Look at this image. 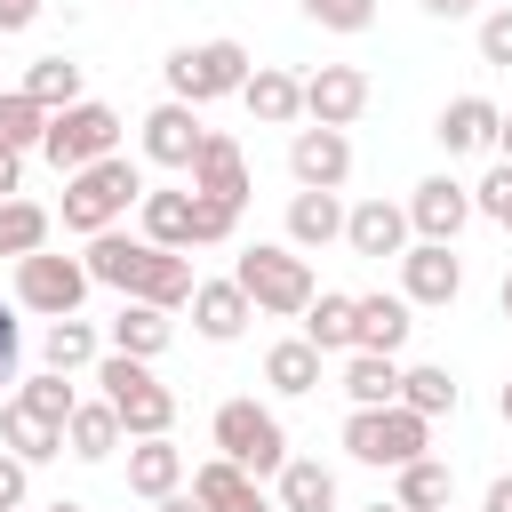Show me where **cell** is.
Segmentation results:
<instances>
[{
	"mask_svg": "<svg viewBox=\"0 0 512 512\" xmlns=\"http://www.w3.org/2000/svg\"><path fill=\"white\" fill-rule=\"evenodd\" d=\"M136 200H144V168H136L128 152H112V160H96V168L64 176V232L96 240V232H112Z\"/></svg>",
	"mask_w": 512,
	"mask_h": 512,
	"instance_id": "1",
	"label": "cell"
},
{
	"mask_svg": "<svg viewBox=\"0 0 512 512\" xmlns=\"http://www.w3.org/2000/svg\"><path fill=\"white\" fill-rule=\"evenodd\" d=\"M104 392L96 400H112V416H120V432L128 440H160L168 424H176V392L152 376V360H128V352H104L96 368H88Z\"/></svg>",
	"mask_w": 512,
	"mask_h": 512,
	"instance_id": "2",
	"label": "cell"
},
{
	"mask_svg": "<svg viewBox=\"0 0 512 512\" xmlns=\"http://www.w3.org/2000/svg\"><path fill=\"white\" fill-rule=\"evenodd\" d=\"M232 280H240V296H248L256 312H272V320H304V304L320 296V288H312V264H304L288 240H256V248H240Z\"/></svg>",
	"mask_w": 512,
	"mask_h": 512,
	"instance_id": "3",
	"label": "cell"
},
{
	"mask_svg": "<svg viewBox=\"0 0 512 512\" xmlns=\"http://www.w3.org/2000/svg\"><path fill=\"white\" fill-rule=\"evenodd\" d=\"M112 152H120V112L96 104V96L48 112V128H40V160H48L56 176H80V168H96V160H112Z\"/></svg>",
	"mask_w": 512,
	"mask_h": 512,
	"instance_id": "4",
	"label": "cell"
},
{
	"mask_svg": "<svg viewBox=\"0 0 512 512\" xmlns=\"http://www.w3.org/2000/svg\"><path fill=\"white\" fill-rule=\"evenodd\" d=\"M208 440H216V456L240 464L248 480H272V472L288 464V432H280V416H272L264 400H224V408L208 416Z\"/></svg>",
	"mask_w": 512,
	"mask_h": 512,
	"instance_id": "5",
	"label": "cell"
},
{
	"mask_svg": "<svg viewBox=\"0 0 512 512\" xmlns=\"http://www.w3.org/2000/svg\"><path fill=\"white\" fill-rule=\"evenodd\" d=\"M248 72H256V56H248L232 32H224V40H200V48H176V56L160 64L168 96H176V104H192V112H200V104H216V96H240V80H248Z\"/></svg>",
	"mask_w": 512,
	"mask_h": 512,
	"instance_id": "6",
	"label": "cell"
},
{
	"mask_svg": "<svg viewBox=\"0 0 512 512\" xmlns=\"http://www.w3.org/2000/svg\"><path fill=\"white\" fill-rule=\"evenodd\" d=\"M344 456H352V464H376V472H400V464L432 456V424L408 416L400 400H392V408H352V416H344Z\"/></svg>",
	"mask_w": 512,
	"mask_h": 512,
	"instance_id": "7",
	"label": "cell"
},
{
	"mask_svg": "<svg viewBox=\"0 0 512 512\" xmlns=\"http://www.w3.org/2000/svg\"><path fill=\"white\" fill-rule=\"evenodd\" d=\"M88 288H96V280H88V264H80V256H56V248L16 256V304H24V312H40V320H72Z\"/></svg>",
	"mask_w": 512,
	"mask_h": 512,
	"instance_id": "8",
	"label": "cell"
},
{
	"mask_svg": "<svg viewBox=\"0 0 512 512\" xmlns=\"http://www.w3.org/2000/svg\"><path fill=\"white\" fill-rule=\"evenodd\" d=\"M368 72L360 64H320V72H304V120L312 128H352L360 112H368Z\"/></svg>",
	"mask_w": 512,
	"mask_h": 512,
	"instance_id": "9",
	"label": "cell"
},
{
	"mask_svg": "<svg viewBox=\"0 0 512 512\" xmlns=\"http://www.w3.org/2000/svg\"><path fill=\"white\" fill-rule=\"evenodd\" d=\"M288 176H296V192H336V184L352 176V136L304 120V128L288 136Z\"/></svg>",
	"mask_w": 512,
	"mask_h": 512,
	"instance_id": "10",
	"label": "cell"
},
{
	"mask_svg": "<svg viewBox=\"0 0 512 512\" xmlns=\"http://www.w3.org/2000/svg\"><path fill=\"white\" fill-rule=\"evenodd\" d=\"M464 224H472V184H456V176H424V184L408 192V232H416V240H440V248H448Z\"/></svg>",
	"mask_w": 512,
	"mask_h": 512,
	"instance_id": "11",
	"label": "cell"
},
{
	"mask_svg": "<svg viewBox=\"0 0 512 512\" xmlns=\"http://www.w3.org/2000/svg\"><path fill=\"white\" fill-rule=\"evenodd\" d=\"M456 288H464V264H456V248H440V240H408L400 248V296L408 304H456Z\"/></svg>",
	"mask_w": 512,
	"mask_h": 512,
	"instance_id": "12",
	"label": "cell"
},
{
	"mask_svg": "<svg viewBox=\"0 0 512 512\" xmlns=\"http://www.w3.org/2000/svg\"><path fill=\"white\" fill-rule=\"evenodd\" d=\"M200 112L192 104H176V96H160L152 112H144V160L152 168H192V152H200Z\"/></svg>",
	"mask_w": 512,
	"mask_h": 512,
	"instance_id": "13",
	"label": "cell"
},
{
	"mask_svg": "<svg viewBox=\"0 0 512 512\" xmlns=\"http://www.w3.org/2000/svg\"><path fill=\"white\" fill-rule=\"evenodd\" d=\"M184 176H192V192H200V200H232V208L248 200V152H240L224 128H208V136H200V152H192V168H184Z\"/></svg>",
	"mask_w": 512,
	"mask_h": 512,
	"instance_id": "14",
	"label": "cell"
},
{
	"mask_svg": "<svg viewBox=\"0 0 512 512\" xmlns=\"http://www.w3.org/2000/svg\"><path fill=\"white\" fill-rule=\"evenodd\" d=\"M416 232H408V208H392L384 192L376 200H360V208H344V248L352 256H368V264H384V256H400Z\"/></svg>",
	"mask_w": 512,
	"mask_h": 512,
	"instance_id": "15",
	"label": "cell"
},
{
	"mask_svg": "<svg viewBox=\"0 0 512 512\" xmlns=\"http://www.w3.org/2000/svg\"><path fill=\"white\" fill-rule=\"evenodd\" d=\"M80 264H88V280H96V288L136 296V280H144V264H152V240L112 224V232H96V240H88V256H80Z\"/></svg>",
	"mask_w": 512,
	"mask_h": 512,
	"instance_id": "16",
	"label": "cell"
},
{
	"mask_svg": "<svg viewBox=\"0 0 512 512\" xmlns=\"http://www.w3.org/2000/svg\"><path fill=\"white\" fill-rule=\"evenodd\" d=\"M408 312H416V304H408V296H384V288H376V296H352V352H392V360H400V344H408V328H416Z\"/></svg>",
	"mask_w": 512,
	"mask_h": 512,
	"instance_id": "17",
	"label": "cell"
},
{
	"mask_svg": "<svg viewBox=\"0 0 512 512\" xmlns=\"http://www.w3.org/2000/svg\"><path fill=\"white\" fill-rule=\"evenodd\" d=\"M240 104H248L264 128H296V120H304V80L280 72V64H256V72L240 80Z\"/></svg>",
	"mask_w": 512,
	"mask_h": 512,
	"instance_id": "18",
	"label": "cell"
},
{
	"mask_svg": "<svg viewBox=\"0 0 512 512\" xmlns=\"http://www.w3.org/2000/svg\"><path fill=\"white\" fill-rule=\"evenodd\" d=\"M248 320H256V304L240 296V280H200V288H192V328H200L208 344H232Z\"/></svg>",
	"mask_w": 512,
	"mask_h": 512,
	"instance_id": "19",
	"label": "cell"
},
{
	"mask_svg": "<svg viewBox=\"0 0 512 512\" xmlns=\"http://www.w3.org/2000/svg\"><path fill=\"white\" fill-rule=\"evenodd\" d=\"M0 448H8L16 464H56V456H64V424L32 416L24 400H0Z\"/></svg>",
	"mask_w": 512,
	"mask_h": 512,
	"instance_id": "20",
	"label": "cell"
},
{
	"mask_svg": "<svg viewBox=\"0 0 512 512\" xmlns=\"http://www.w3.org/2000/svg\"><path fill=\"white\" fill-rule=\"evenodd\" d=\"M136 216H144V240H152V248H184V256H192V184H184V192H176V184H160V192L144 184Z\"/></svg>",
	"mask_w": 512,
	"mask_h": 512,
	"instance_id": "21",
	"label": "cell"
},
{
	"mask_svg": "<svg viewBox=\"0 0 512 512\" xmlns=\"http://www.w3.org/2000/svg\"><path fill=\"white\" fill-rule=\"evenodd\" d=\"M328 240H344V200L336 192H288V248L312 256Z\"/></svg>",
	"mask_w": 512,
	"mask_h": 512,
	"instance_id": "22",
	"label": "cell"
},
{
	"mask_svg": "<svg viewBox=\"0 0 512 512\" xmlns=\"http://www.w3.org/2000/svg\"><path fill=\"white\" fill-rule=\"evenodd\" d=\"M432 136H440V152H488L496 144V104L488 96H456V104H440Z\"/></svg>",
	"mask_w": 512,
	"mask_h": 512,
	"instance_id": "23",
	"label": "cell"
},
{
	"mask_svg": "<svg viewBox=\"0 0 512 512\" xmlns=\"http://www.w3.org/2000/svg\"><path fill=\"white\" fill-rule=\"evenodd\" d=\"M192 256L184 248H152V264H144V280H136V296L128 304H152V312H176V304H192Z\"/></svg>",
	"mask_w": 512,
	"mask_h": 512,
	"instance_id": "24",
	"label": "cell"
},
{
	"mask_svg": "<svg viewBox=\"0 0 512 512\" xmlns=\"http://www.w3.org/2000/svg\"><path fill=\"white\" fill-rule=\"evenodd\" d=\"M120 440H128V432H120L112 400H80V408L64 416V456H80V464H104Z\"/></svg>",
	"mask_w": 512,
	"mask_h": 512,
	"instance_id": "25",
	"label": "cell"
},
{
	"mask_svg": "<svg viewBox=\"0 0 512 512\" xmlns=\"http://www.w3.org/2000/svg\"><path fill=\"white\" fill-rule=\"evenodd\" d=\"M128 488L152 496V504L176 496V488H184V448H176L168 432H160V440H136V448H128Z\"/></svg>",
	"mask_w": 512,
	"mask_h": 512,
	"instance_id": "26",
	"label": "cell"
},
{
	"mask_svg": "<svg viewBox=\"0 0 512 512\" xmlns=\"http://www.w3.org/2000/svg\"><path fill=\"white\" fill-rule=\"evenodd\" d=\"M272 480H280V496H272L280 512H336V472L320 456H288Z\"/></svg>",
	"mask_w": 512,
	"mask_h": 512,
	"instance_id": "27",
	"label": "cell"
},
{
	"mask_svg": "<svg viewBox=\"0 0 512 512\" xmlns=\"http://www.w3.org/2000/svg\"><path fill=\"white\" fill-rule=\"evenodd\" d=\"M168 336H176V320H168V312H152V304H128V296H120V312H112V352H128V360H160V352H168Z\"/></svg>",
	"mask_w": 512,
	"mask_h": 512,
	"instance_id": "28",
	"label": "cell"
},
{
	"mask_svg": "<svg viewBox=\"0 0 512 512\" xmlns=\"http://www.w3.org/2000/svg\"><path fill=\"white\" fill-rule=\"evenodd\" d=\"M344 400L352 408H392L400 400V360L392 352H344Z\"/></svg>",
	"mask_w": 512,
	"mask_h": 512,
	"instance_id": "29",
	"label": "cell"
},
{
	"mask_svg": "<svg viewBox=\"0 0 512 512\" xmlns=\"http://www.w3.org/2000/svg\"><path fill=\"white\" fill-rule=\"evenodd\" d=\"M264 384H272L280 400H304V392H320V352H312L304 336H280V344L264 352Z\"/></svg>",
	"mask_w": 512,
	"mask_h": 512,
	"instance_id": "30",
	"label": "cell"
},
{
	"mask_svg": "<svg viewBox=\"0 0 512 512\" xmlns=\"http://www.w3.org/2000/svg\"><path fill=\"white\" fill-rule=\"evenodd\" d=\"M456 376L440 368V360H424V368H400V408L408 416H424V424H440V416H456Z\"/></svg>",
	"mask_w": 512,
	"mask_h": 512,
	"instance_id": "31",
	"label": "cell"
},
{
	"mask_svg": "<svg viewBox=\"0 0 512 512\" xmlns=\"http://www.w3.org/2000/svg\"><path fill=\"white\" fill-rule=\"evenodd\" d=\"M392 480H400V488H392L400 512H448V496H456V472H448L440 456H416V464H400Z\"/></svg>",
	"mask_w": 512,
	"mask_h": 512,
	"instance_id": "32",
	"label": "cell"
},
{
	"mask_svg": "<svg viewBox=\"0 0 512 512\" xmlns=\"http://www.w3.org/2000/svg\"><path fill=\"white\" fill-rule=\"evenodd\" d=\"M304 344L328 360V352H352V296L344 288H320L312 304H304Z\"/></svg>",
	"mask_w": 512,
	"mask_h": 512,
	"instance_id": "33",
	"label": "cell"
},
{
	"mask_svg": "<svg viewBox=\"0 0 512 512\" xmlns=\"http://www.w3.org/2000/svg\"><path fill=\"white\" fill-rule=\"evenodd\" d=\"M40 352H48V368H56V376H72V368H96V360H104V336L72 312V320H48Z\"/></svg>",
	"mask_w": 512,
	"mask_h": 512,
	"instance_id": "34",
	"label": "cell"
},
{
	"mask_svg": "<svg viewBox=\"0 0 512 512\" xmlns=\"http://www.w3.org/2000/svg\"><path fill=\"white\" fill-rule=\"evenodd\" d=\"M40 112H64V104H80V64L72 56H40V64H24V80H16Z\"/></svg>",
	"mask_w": 512,
	"mask_h": 512,
	"instance_id": "35",
	"label": "cell"
},
{
	"mask_svg": "<svg viewBox=\"0 0 512 512\" xmlns=\"http://www.w3.org/2000/svg\"><path fill=\"white\" fill-rule=\"evenodd\" d=\"M56 232V216L40 200H0V256H40Z\"/></svg>",
	"mask_w": 512,
	"mask_h": 512,
	"instance_id": "36",
	"label": "cell"
},
{
	"mask_svg": "<svg viewBox=\"0 0 512 512\" xmlns=\"http://www.w3.org/2000/svg\"><path fill=\"white\" fill-rule=\"evenodd\" d=\"M40 128H48V112L24 88H0V152H40Z\"/></svg>",
	"mask_w": 512,
	"mask_h": 512,
	"instance_id": "37",
	"label": "cell"
},
{
	"mask_svg": "<svg viewBox=\"0 0 512 512\" xmlns=\"http://www.w3.org/2000/svg\"><path fill=\"white\" fill-rule=\"evenodd\" d=\"M16 400H24L32 416H48V424H64V416L80 408V392H72V376H56V368H40V376H24V384H16Z\"/></svg>",
	"mask_w": 512,
	"mask_h": 512,
	"instance_id": "38",
	"label": "cell"
},
{
	"mask_svg": "<svg viewBox=\"0 0 512 512\" xmlns=\"http://www.w3.org/2000/svg\"><path fill=\"white\" fill-rule=\"evenodd\" d=\"M232 232H240V208H232V200H200V192H192V248H224Z\"/></svg>",
	"mask_w": 512,
	"mask_h": 512,
	"instance_id": "39",
	"label": "cell"
},
{
	"mask_svg": "<svg viewBox=\"0 0 512 512\" xmlns=\"http://www.w3.org/2000/svg\"><path fill=\"white\" fill-rule=\"evenodd\" d=\"M472 216H488V224L512 232V160H496V168L472 184Z\"/></svg>",
	"mask_w": 512,
	"mask_h": 512,
	"instance_id": "40",
	"label": "cell"
},
{
	"mask_svg": "<svg viewBox=\"0 0 512 512\" xmlns=\"http://www.w3.org/2000/svg\"><path fill=\"white\" fill-rule=\"evenodd\" d=\"M304 16L320 32H368L376 24V0H304Z\"/></svg>",
	"mask_w": 512,
	"mask_h": 512,
	"instance_id": "41",
	"label": "cell"
},
{
	"mask_svg": "<svg viewBox=\"0 0 512 512\" xmlns=\"http://www.w3.org/2000/svg\"><path fill=\"white\" fill-rule=\"evenodd\" d=\"M480 64H504L512 72V8H488L480 16Z\"/></svg>",
	"mask_w": 512,
	"mask_h": 512,
	"instance_id": "42",
	"label": "cell"
},
{
	"mask_svg": "<svg viewBox=\"0 0 512 512\" xmlns=\"http://www.w3.org/2000/svg\"><path fill=\"white\" fill-rule=\"evenodd\" d=\"M24 496H32V464H16L0 448V512H24Z\"/></svg>",
	"mask_w": 512,
	"mask_h": 512,
	"instance_id": "43",
	"label": "cell"
},
{
	"mask_svg": "<svg viewBox=\"0 0 512 512\" xmlns=\"http://www.w3.org/2000/svg\"><path fill=\"white\" fill-rule=\"evenodd\" d=\"M16 352H24V336H16V312L0 304V384H16Z\"/></svg>",
	"mask_w": 512,
	"mask_h": 512,
	"instance_id": "44",
	"label": "cell"
},
{
	"mask_svg": "<svg viewBox=\"0 0 512 512\" xmlns=\"http://www.w3.org/2000/svg\"><path fill=\"white\" fill-rule=\"evenodd\" d=\"M32 16H40V0H0V40H8V32H24Z\"/></svg>",
	"mask_w": 512,
	"mask_h": 512,
	"instance_id": "45",
	"label": "cell"
},
{
	"mask_svg": "<svg viewBox=\"0 0 512 512\" xmlns=\"http://www.w3.org/2000/svg\"><path fill=\"white\" fill-rule=\"evenodd\" d=\"M24 192V152H0V200Z\"/></svg>",
	"mask_w": 512,
	"mask_h": 512,
	"instance_id": "46",
	"label": "cell"
},
{
	"mask_svg": "<svg viewBox=\"0 0 512 512\" xmlns=\"http://www.w3.org/2000/svg\"><path fill=\"white\" fill-rule=\"evenodd\" d=\"M480 512H512V472H504V480H488V504H480Z\"/></svg>",
	"mask_w": 512,
	"mask_h": 512,
	"instance_id": "47",
	"label": "cell"
},
{
	"mask_svg": "<svg viewBox=\"0 0 512 512\" xmlns=\"http://www.w3.org/2000/svg\"><path fill=\"white\" fill-rule=\"evenodd\" d=\"M480 0H424V16H472Z\"/></svg>",
	"mask_w": 512,
	"mask_h": 512,
	"instance_id": "48",
	"label": "cell"
},
{
	"mask_svg": "<svg viewBox=\"0 0 512 512\" xmlns=\"http://www.w3.org/2000/svg\"><path fill=\"white\" fill-rule=\"evenodd\" d=\"M152 512H200V496H184V488H176V496H160Z\"/></svg>",
	"mask_w": 512,
	"mask_h": 512,
	"instance_id": "49",
	"label": "cell"
},
{
	"mask_svg": "<svg viewBox=\"0 0 512 512\" xmlns=\"http://www.w3.org/2000/svg\"><path fill=\"white\" fill-rule=\"evenodd\" d=\"M496 152L512 160V112H496Z\"/></svg>",
	"mask_w": 512,
	"mask_h": 512,
	"instance_id": "50",
	"label": "cell"
},
{
	"mask_svg": "<svg viewBox=\"0 0 512 512\" xmlns=\"http://www.w3.org/2000/svg\"><path fill=\"white\" fill-rule=\"evenodd\" d=\"M496 304H504V320H512V272H504V288H496Z\"/></svg>",
	"mask_w": 512,
	"mask_h": 512,
	"instance_id": "51",
	"label": "cell"
},
{
	"mask_svg": "<svg viewBox=\"0 0 512 512\" xmlns=\"http://www.w3.org/2000/svg\"><path fill=\"white\" fill-rule=\"evenodd\" d=\"M40 512H88V504H40Z\"/></svg>",
	"mask_w": 512,
	"mask_h": 512,
	"instance_id": "52",
	"label": "cell"
},
{
	"mask_svg": "<svg viewBox=\"0 0 512 512\" xmlns=\"http://www.w3.org/2000/svg\"><path fill=\"white\" fill-rule=\"evenodd\" d=\"M504 424H512V384H504Z\"/></svg>",
	"mask_w": 512,
	"mask_h": 512,
	"instance_id": "53",
	"label": "cell"
},
{
	"mask_svg": "<svg viewBox=\"0 0 512 512\" xmlns=\"http://www.w3.org/2000/svg\"><path fill=\"white\" fill-rule=\"evenodd\" d=\"M368 512H400V504H368Z\"/></svg>",
	"mask_w": 512,
	"mask_h": 512,
	"instance_id": "54",
	"label": "cell"
}]
</instances>
